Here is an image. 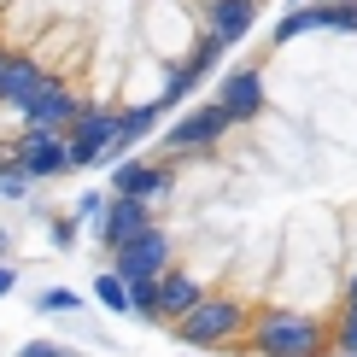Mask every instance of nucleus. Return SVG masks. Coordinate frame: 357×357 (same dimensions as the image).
<instances>
[{"label":"nucleus","mask_w":357,"mask_h":357,"mask_svg":"<svg viewBox=\"0 0 357 357\" xmlns=\"http://www.w3.org/2000/svg\"><path fill=\"white\" fill-rule=\"evenodd\" d=\"M82 299H77V293H70V287H47V293H41V310H59V317H65V310H77Z\"/></svg>","instance_id":"obj_13"},{"label":"nucleus","mask_w":357,"mask_h":357,"mask_svg":"<svg viewBox=\"0 0 357 357\" xmlns=\"http://www.w3.org/2000/svg\"><path fill=\"white\" fill-rule=\"evenodd\" d=\"M29 182H47V176H65L70 170V141L65 135H18V153H12Z\"/></svg>","instance_id":"obj_5"},{"label":"nucleus","mask_w":357,"mask_h":357,"mask_svg":"<svg viewBox=\"0 0 357 357\" xmlns=\"http://www.w3.org/2000/svg\"><path fill=\"white\" fill-rule=\"evenodd\" d=\"M222 6L229 0H0V53L36 59L82 106H100L88 88L94 70L123 77L153 65L176 106L229 53L217 36Z\"/></svg>","instance_id":"obj_1"},{"label":"nucleus","mask_w":357,"mask_h":357,"mask_svg":"<svg viewBox=\"0 0 357 357\" xmlns=\"http://www.w3.org/2000/svg\"><path fill=\"white\" fill-rule=\"evenodd\" d=\"M123 281H141V275H165L170 270V241L158 229H146V234H135L129 246H117V264H112Z\"/></svg>","instance_id":"obj_6"},{"label":"nucleus","mask_w":357,"mask_h":357,"mask_svg":"<svg viewBox=\"0 0 357 357\" xmlns=\"http://www.w3.org/2000/svg\"><path fill=\"white\" fill-rule=\"evenodd\" d=\"M106 217H112L106 193H82V199H77V222H82L88 234H106Z\"/></svg>","instance_id":"obj_11"},{"label":"nucleus","mask_w":357,"mask_h":357,"mask_svg":"<svg viewBox=\"0 0 357 357\" xmlns=\"http://www.w3.org/2000/svg\"><path fill=\"white\" fill-rule=\"evenodd\" d=\"M199 299H205V293H199V281H193L188 270H165V275H158V305H153V317L182 322Z\"/></svg>","instance_id":"obj_9"},{"label":"nucleus","mask_w":357,"mask_h":357,"mask_svg":"<svg viewBox=\"0 0 357 357\" xmlns=\"http://www.w3.org/2000/svg\"><path fill=\"white\" fill-rule=\"evenodd\" d=\"M252 346L264 357H322V328L310 317H299V310H264Z\"/></svg>","instance_id":"obj_2"},{"label":"nucleus","mask_w":357,"mask_h":357,"mask_svg":"<svg viewBox=\"0 0 357 357\" xmlns=\"http://www.w3.org/2000/svg\"><path fill=\"white\" fill-rule=\"evenodd\" d=\"M94 293H100V305H106V310H117V317H129V310H135V299H129V281L117 275V270L100 275V281H94Z\"/></svg>","instance_id":"obj_10"},{"label":"nucleus","mask_w":357,"mask_h":357,"mask_svg":"<svg viewBox=\"0 0 357 357\" xmlns=\"http://www.w3.org/2000/svg\"><path fill=\"white\" fill-rule=\"evenodd\" d=\"M241 317H246V310L234 305V299H222V293H205V299L193 305L182 322H176V340H182V346H222V340L241 334Z\"/></svg>","instance_id":"obj_3"},{"label":"nucleus","mask_w":357,"mask_h":357,"mask_svg":"<svg viewBox=\"0 0 357 357\" xmlns=\"http://www.w3.org/2000/svg\"><path fill=\"white\" fill-rule=\"evenodd\" d=\"M229 129H234V112L222 106V100H211V106H193L182 123L165 129V153H211Z\"/></svg>","instance_id":"obj_4"},{"label":"nucleus","mask_w":357,"mask_h":357,"mask_svg":"<svg viewBox=\"0 0 357 357\" xmlns=\"http://www.w3.org/2000/svg\"><path fill=\"white\" fill-rule=\"evenodd\" d=\"M334 346H340V357H357V281H351V299H346V317H340Z\"/></svg>","instance_id":"obj_12"},{"label":"nucleus","mask_w":357,"mask_h":357,"mask_svg":"<svg viewBox=\"0 0 357 357\" xmlns=\"http://www.w3.org/2000/svg\"><path fill=\"white\" fill-rule=\"evenodd\" d=\"M146 229H153V205H146V199H129V193H112V217H106V234H100V241L117 252V246H129V241L146 234Z\"/></svg>","instance_id":"obj_7"},{"label":"nucleus","mask_w":357,"mask_h":357,"mask_svg":"<svg viewBox=\"0 0 357 357\" xmlns=\"http://www.w3.org/2000/svg\"><path fill=\"white\" fill-rule=\"evenodd\" d=\"M170 188H176V176L165 165H117V176H112V193H129V199H146V205H158Z\"/></svg>","instance_id":"obj_8"},{"label":"nucleus","mask_w":357,"mask_h":357,"mask_svg":"<svg viewBox=\"0 0 357 357\" xmlns=\"http://www.w3.org/2000/svg\"><path fill=\"white\" fill-rule=\"evenodd\" d=\"M6 293H12V270H6V264H0V299H6Z\"/></svg>","instance_id":"obj_15"},{"label":"nucleus","mask_w":357,"mask_h":357,"mask_svg":"<svg viewBox=\"0 0 357 357\" xmlns=\"http://www.w3.org/2000/svg\"><path fill=\"white\" fill-rule=\"evenodd\" d=\"M18 357H77V351H65V346H53V340H36V346H24Z\"/></svg>","instance_id":"obj_14"}]
</instances>
